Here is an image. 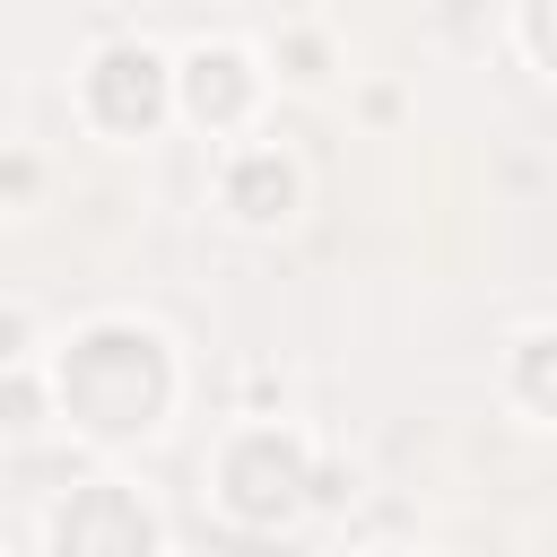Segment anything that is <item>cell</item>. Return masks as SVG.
<instances>
[{
    "label": "cell",
    "instance_id": "1",
    "mask_svg": "<svg viewBox=\"0 0 557 557\" xmlns=\"http://www.w3.org/2000/svg\"><path fill=\"white\" fill-rule=\"evenodd\" d=\"M226 200H235V218L270 226V218H287V209H296V165H287V157H270V148H252V157H235Z\"/></svg>",
    "mask_w": 557,
    "mask_h": 557
},
{
    "label": "cell",
    "instance_id": "2",
    "mask_svg": "<svg viewBox=\"0 0 557 557\" xmlns=\"http://www.w3.org/2000/svg\"><path fill=\"white\" fill-rule=\"evenodd\" d=\"M244 87H252V78H244V52H235V44L191 52V113H200V122H226V113L244 104Z\"/></svg>",
    "mask_w": 557,
    "mask_h": 557
}]
</instances>
